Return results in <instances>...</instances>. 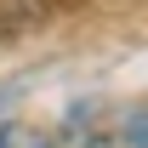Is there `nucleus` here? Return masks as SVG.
I'll return each instance as SVG.
<instances>
[{"label":"nucleus","instance_id":"obj_1","mask_svg":"<svg viewBox=\"0 0 148 148\" xmlns=\"http://www.w3.org/2000/svg\"><path fill=\"white\" fill-rule=\"evenodd\" d=\"M0 148H51V137L23 125V120H12V125H0Z\"/></svg>","mask_w":148,"mask_h":148},{"label":"nucleus","instance_id":"obj_2","mask_svg":"<svg viewBox=\"0 0 148 148\" xmlns=\"http://www.w3.org/2000/svg\"><path fill=\"white\" fill-rule=\"evenodd\" d=\"M125 137L137 148H148V114H131V125H125Z\"/></svg>","mask_w":148,"mask_h":148}]
</instances>
